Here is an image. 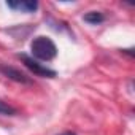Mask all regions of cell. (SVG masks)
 <instances>
[{
	"mask_svg": "<svg viewBox=\"0 0 135 135\" xmlns=\"http://www.w3.org/2000/svg\"><path fill=\"white\" fill-rule=\"evenodd\" d=\"M0 73L2 75H5L8 80H13V81H16V83H21V84H30L32 83V80L26 75V73H22L19 69H16V67H11V65H0Z\"/></svg>",
	"mask_w": 135,
	"mask_h": 135,
	"instance_id": "obj_3",
	"label": "cell"
},
{
	"mask_svg": "<svg viewBox=\"0 0 135 135\" xmlns=\"http://www.w3.org/2000/svg\"><path fill=\"white\" fill-rule=\"evenodd\" d=\"M0 114H5V116H15L18 114V110L11 105H8L7 102L0 100Z\"/></svg>",
	"mask_w": 135,
	"mask_h": 135,
	"instance_id": "obj_6",
	"label": "cell"
},
{
	"mask_svg": "<svg viewBox=\"0 0 135 135\" xmlns=\"http://www.w3.org/2000/svg\"><path fill=\"white\" fill-rule=\"evenodd\" d=\"M60 135H75V133H72V132H65V133H60Z\"/></svg>",
	"mask_w": 135,
	"mask_h": 135,
	"instance_id": "obj_7",
	"label": "cell"
},
{
	"mask_svg": "<svg viewBox=\"0 0 135 135\" xmlns=\"http://www.w3.org/2000/svg\"><path fill=\"white\" fill-rule=\"evenodd\" d=\"M8 8H13V10H21L24 13H33L37 8H38V3L33 2V0H22V2H7Z\"/></svg>",
	"mask_w": 135,
	"mask_h": 135,
	"instance_id": "obj_4",
	"label": "cell"
},
{
	"mask_svg": "<svg viewBox=\"0 0 135 135\" xmlns=\"http://www.w3.org/2000/svg\"><path fill=\"white\" fill-rule=\"evenodd\" d=\"M86 22H89V24H100V22H103L105 21V16H103V13H100V11H89V13H86L84 15V18H83Z\"/></svg>",
	"mask_w": 135,
	"mask_h": 135,
	"instance_id": "obj_5",
	"label": "cell"
},
{
	"mask_svg": "<svg viewBox=\"0 0 135 135\" xmlns=\"http://www.w3.org/2000/svg\"><path fill=\"white\" fill-rule=\"evenodd\" d=\"M30 51L35 57V60H52L57 54V46L54 45V41L49 37H37L33 38V41L30 43Z\"/></svg>",
	"mask_w": 135,
	"mask_h": 135,
	"instance_id": "obj_1",
	"label": "cell"
},
{
	"mask_svg": "<svg viewBox=\"0 0 135 135\" xmlns=\"http://www.w3.org/2000/svg\"><path fill=\"white\" fill-rule=\"evenodd\" d=\"M19 59L22 60V64L27 67V69H29L33 75H37V76H43V78H54V76H56V72H54V70L48 69L46 65L40 64L38 60H35L33 57H30V56H27V54H19Z\"/></svg>",
	"mask_w": 135,
	"mask_h": 135,
	"instance_id": "obj_2",
	"label": "cell"
}]
</instances>
